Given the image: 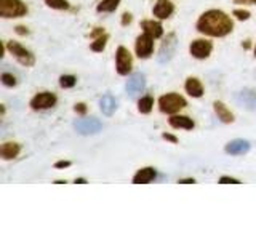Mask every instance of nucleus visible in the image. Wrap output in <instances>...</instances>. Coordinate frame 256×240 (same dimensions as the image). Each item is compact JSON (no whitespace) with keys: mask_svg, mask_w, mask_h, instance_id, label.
I'll use <instances>...</instances> for the list:
<instances>
[{"mask_svg":"<svg viewBox=\"0 0 256 240\" xmlns=\"http://www.w3.org/2000/svg\"><path fill=\"white\" fill-rule=\"evenodd\" d=\"M232 28H234V24H232L230 18L220 10L205 12L197 21V30L212 37L228 36L232 32Z\"/></svg>","mask_w":256,"mask_h":240,"instance_id":"nucleus-1","label":"nucleus"},{"mask_svg":"<svg viewBox=\"0 0 256 240\" xmlns=\"http://www.w3.org/2000/svg\"><path fill=\"white\" fill-rule=\"evenodd\" d=\"M186 104H188L186 100L176 93L164 94L162 98L158 100V108L164 114H174V112H178L180 109L186 108Z\"/></svg>","mask_w":256,"mask_h":240,"instance_id":"nucleus-2","label":"nucleus"},{"mask_svg":"<svg viewBox=\"0 0 256 240\" xmlns=\"http://www.w3.org/2000/svg\"><path fill=\"white\" fill-rule=\"evenodd\" d=\"M28 13V6L21 0H0V16L2 18H21Z\"/></svg>","mask_w":256,"mask_h":240,"instance_id":"nucleus-3","label":"nucleus"},{"mask_svg":"<svg viewBox=\"0 0 256 240\" xmlns=\"http://www.w3.org/2000/svg\"><path fill=\"white\" fill-rule=\"evenodd\" d=\"M6 48H8V52L22 64V66H34V62H36L34 54H32L29 50H26L22 45H20L18 42H8Z\"/></svg>","mask_w":256,"mask_h":240,"instance_id":"nucleus-4","label":"nucleus"},{"mask_svg":"<svg viewBox=\"0 0 256 240\" xmlns=\"http://www.w3.org/2000/svg\"><path fill=\"white\" fill-rule=\"evenodd\" d=\"M116 66L117 72L120 76H128V72L133 68V60L130 52L126 50L125 46H118L117 48V54H116Z\"/></svg>","mask_w":256,"mask_h":240,"instance_id":"nucleus-5","label":"nucleus"},{"mask_svg":"<svg viewBox=\"0 0 256 240\" xmlns=\"http://www.w3.org/2000/svg\"><path fill=\"white\" fill-rule=\"evenodd\" d=\"M176 45H178V42H176V34H173V32H172V34L166 36L165 42L162 44V46H160L158 54H157V61L160 64L170 61L173 58L174 52H176Z\"/></svg>","mask_w":256,"mask_h":240,"instance_id":"nucleus-6","label":"nucleus"},{"mask_svg":"<svg viewBox=\"0 0 256 240\" xmlns=\"http://www.w3.org/2000/svg\"><path fill=\"white\" fill-rule=\"evenodd\" d=\"M74 128L80 134H94L102 128V124L98 118H93V117L92 118H78L74 122Z\"/></svg>","mask_w":256,"mask_h":240,"instance_id":"nucleus-7","label":"nucleus"},{"mask_svg":"<svg viewBox=\"0 0 256 240\" xmlns=\"http://www.w3.org/2000/svg\"><path fill=\"white\" fill-rule=\"evenodd\" d=\"M134 50H136V54L140 56V58L146 60L152 54V50H154V37H150L149 34L144 32L142 36H140L136 38V44H134Z\"/></svg>","mask_w":256,"mask_h":240,"instance_id":"nucleus-8","label":"nucleus"},{"mask_svg":"<svg viewBox=\"0 0 256 240\" xmlns=\"http://www.w3.org/2000/svg\"><path fill=\"white\" fill-rule=\"evenodd\" d=\"M56 104V96L53 93H38L36 94L34 98L30 101V108L34 110H45V109H50Z\"/></svg>","mask_w":256,"mask_h":240,"instance_id":"nucleus-9","label":"nucleus"},{"mask_svg":"<svg viewBox=\"0 0 256 240\" xmlns=\"http://www.w3.org/2000/svg\"><path fill=\"white\" fill-rule=\"evenodd\" d=\"M190 54L194 56L197 60H205L210 56L212 50H213V45L208 42V40H196V42L190 44Z\"/></svg>","mask_w":256,"mask_h":240,"instance_id":"nucleus-10","label":"nucleus"},{"mask_svg":"<svg viewBox=\"0 0 256 240\" xmlns=\"http://www.w3.org/2000/svg\"><path fill=\"white\" fill-rule=\"evenodd\" d=\"M236 101L238 106H242L248 110H256V92L254 90H242L236 94Z\"/></svg>","mask_w":256,"mask_h":240,"instance_id":"nucleus-11","label":"nucleus"},{"mask_svg":"<svg viewBox=\"0 0 256 240\" xmlns=\"http://www.w3.org/2000/svg\"><path fill=\"white\" fill-rule=\"evenodd\" d=\"M144 86H146V78H144L142 74H133L130 78H128L126 82V93L132 96V98H134L136 94L141 93L144 90Z\"/></svg>","mask_w":256,"mask_h":240,"instance_id":"nucleus-12","label":"nucleus"},{"mask_svg":"<svg viewBox=\"0 0 256 240\" xmlns=\"http://www.w3.org/2000/svg\"><path fill=\"white\" fill-rule=\"evenodd\" d=\"M230 156H244L250 150V142L245 140H234L226 144V149H224Z\"/></svg>","mask_w":256,"mask_h":240,"instance_id":"nucleus-13","label":"nucleus"},{"mask_svg":"<svg viewBox=\"0 0 256 240\" xmlns=\"http://www.w3.org/2000/svg\"><path fill=\"white\" fill-rule=\"evenodd\" d=\"M173 10H174V6L172 2H168V0H157V4L154 6V14L160 20H166L172 16Z\"/></svg>","mask_w":256,"mask_h":240,"instance_id":"nucleus-14","label":"nucleus"},{"mask_svg":"<svg viewBox=\"0 0 256 240\" xmlns=\"http://www.w3.org/2000/svg\"><path fill=\"white\" fill-rule=\"evenodd\" d=\"M100 108H101V112L104 116H112L116 112V109H117V101L110 93H108V94H104L101 98Z\"/></svg>","mask_w":256,"mask_h":240,"instance_id":"nucleus-15","label":"nucleus"},{"mask_svg":"<svg viewBox=\"0 0 256 240\" xmlns=\"http://www.w3.org/2000/svg\"><path fill=\"white\" fill-rule=\"evenodd\" d=\"M141 28L144 29V32H146V34H149L150 37H154V38L162 37V34H164L162 24L157 22V21L146 20V21H142V22H141Z\"/></svg>","mask_w":256,"mask_h":240,"instance_id":"nucleus-16","label":"nucleus"},{"mask_svg":"<svg viewBox=\"0 0 256 240\" xmlns=\"http://www.w3.org/2000/svg\"><path fill=\"white\" fill-rule=\"evenodd\" d=\"M156 176H157V173H156L154 168L146 166V168H142V170H140L138 173L134 174L133 184H148L152 180H156Z\"/></svg>","mask_w":256,"mask_h":240,"instance_id":"nucleus-17","label":"nucleus"},{"mask_svg":"<svg viewBox=\"0 0 256 240\" xmlns=\"http://www.w3.org/2000/svg\"><path fill=\"white\" fill-rule=\"evenodd\" d=\"M213 109H214L216 116H218V118L221 120V122H224V124H232V122H234V116H232V112L226 106H224L221 101H214Z\"/></svg>","mask_w":256,"mask_h":240,"instance_id":"nucleus-18","label":"nucleus"},{"mask_svg":"<svg viewBox=\"0 0 256 240\" xmlns=\"http://www.w3.org/2000/svg\"><path fill=\"white\" fill-rule=\"evenodd\" d=\"M20 144H16V142H5L2 144V148H0V156H2L4 160H12L14 157H18L20 154Z\"/></svg>","mask_w":256,"mask_h":240,"instance_id":"nucleus-19","label":"nucleus"},{"mask_svg":"<svg viewBox=\"0 0 256 240\" xmlns=\"http://www.w3.org/2000/svg\"><path fill=\"white\" fill-rule=\"evenodd\" d=\"M186 92L192 96V98H200L204 94V86L196 77H189L186 80Z\"/></svg>","mask_w":256,"mask_h":240,"instance_id":"nucleus-20","label":"nucleus"},{"mask_svg":"<svg viewBox=\"0 0 256 240\" xmlns=\"http://www.w3.org/2000/svg\"><path fill=\"white\" fill-rule=\"evenodd\" d=\"M168 122H170V125L173 128H184V130H192V128H194L192 118H189L186 116H173Z\"/></svg>","mask_w":256,"mask_h":240,"instance_id":"nucleus-21","label":"nucleus"},{"mask_svg":"<svg viewBox=\"0 0 256 240\" xmlns=\"http://www.w3.org/2000/svg\"><path fill=\"white\" fill-rule=\"evenodd\" d=\"M118 4H120V0H101V4L98 5L96 10L100 13H110V12H116Z\"/></svg>","mask_w":256,"mask_h":240,"instance_id":"nucleus-22","label":"nucleus"},{"mask_svg":"<svg viewBox=\"0 0 256 240\" xmlns=\"http://www.w3.org/2000/svg\"><path fill=\"white\" fill-rule=\"evenodd\" d=\"M152 106H154V100H152V96H144V98L140 100L138 102V110L141 114H149L152 110Z\"/></svg>","mask_w":256,"mask_h":240,"instance_id":"nucleus-23","label":"nucleus"},{"mask_svg":"<svg viewBox=\"0 0 256 240\" xmlns=\"http://www.w3.org/2000/svg\"><path fill=\"white\" fill-rule=\"evenodd\" d=\"M108 38H109V36H108V34L100 36V37L96 38L94 42L90 45V48H92L93 52H102V50H104V46H106V44H108Z\"/></svg>","mask_w":256,"mask_h":240,"instance_id":"nucleus-24","label":"nucleus"},{"mask_svg":"<svg viewBox=\"0 0 256 240\" xmlns=\"http://www.w3.org/2000/svg\"><path fill=\"white\" fill-rule=\"evenodd\" d=\"M45 4L50 8H54V10H68L69 8L66 0H45Z\"/></svg>","mask_w":256,"mask_h":240,"instance_id":"nucleus-25","label":"nucleus"},{"mask_svg":"<svg viewBox=\"0 0 256 240\" xmlns=\"http://www.w3.org/2000/svg\"><path fill=\"white\" fill-rule=\"evenodd\" d=\"M76 82H77V78L74 76H62L60 78V85L62 88H72V86L76 85Z\"/></svg>","mask_w":256,"mask_h":240,"instance_id":"nucleus-26","label":"nucleus"},{"mask_svg":"<svg viewBox=\"0 0 256 240\" xmlns=\"http://www.w3.org/2000/svg\"><path fill=\"white\" fill-rule=\"evenodd\" d=\"M2 82H4V85L5 86H14L16 84V77L14 76H12V74H8V72H4L2 74Z\"/></svg>","mask_w":256,"mask_h":240,"instance_id":"nucleus-27","label":"nucleus"},{"mask_svg":"<svg viewBox=\"0 0 256 240\" xmlns=\"http://www.w3.org/2000/svg\"><path fill=\"white\" fill-rule=\"evenodd\" d=\"M234 16L238 21H246L248 18H250V12H246V10H234Z\"/></svg>","mask_w":256,"mask_h":240,"instance_id":"nucleus-28","label":"nucleus"},{"mask_svg":"<svg viewBox=\"0 0 256 240\" xmlns=\"http://www.w3.org/2000/svg\"><path fill=\"white\" fill-rule=\"evenodd\" d=\"M220 184H240V181L236 178H229V176H222L220 180Z\"/></svg>","mask_w":256,"mask_h":240,"instance_id":"nucleus-29","label":"nucleus"},{"mask_svg":"<svg viewBox=\"0 0 256 240\" xmlns=\"http://www.w3.org/2000/svg\"><path fill=\"white\" fill-rule=\"evenodd\" d=\"M74 110L77 112V114H85V112H86V106H85V104L84 102H80V104H77V106L74 108Z\"/></svg>","mask_w":256,"mask_h":240,"instance_id":"nucleus-30","label":"nucleus"},{"mask_svg":"<svg viewBox=\"0 0 256 240\" xmlns=\"http://www.w3.org/2000/svg\"><path fill=\"white\" fill-rule=\"evenodd\" d=\"M132 22V14L130 13H124L122 16V24L124 26H126V24H130Z\"/></svg>","mask_w":256,"mask_h":240,"instance_id":"nucleus-31","label":"nucleus"},{"mask_svg":"<svg viewBox=\"0 0 256 240\" xmlns=\"http://www.w3.org/2000/svg\"><path fill=\"white\" fill-rule=\"evenodd\" d=\"M54 166L56 168H68V166H70V162H68V160H61V162H56Z\"/></svg>","mask_w":256,"mask_h":240,"instance_id":"nucleus-32","label":"nucleus"},{"mask_svg":"<svg viewBox=\"0 0 256 240\" xmlns=\"http://www.w3.org/2000/svg\"><path fill=\"white\" fill-rule=\"evenodd\" d=\"M16 32H18L20 36H26L29 30H28L26 28H24V26H18V28H16Z\"/></svg>","mask_w":256,"mask_h":240,"instance_id":"nucleus-33","label":"nucleus"},{"mask_svg":"<svg viewBox=\"0 0 256 240\" xmlns=\"http://www.w3.org/2000/svg\"><path fill=\"white\" fill-rule=\"evenodd\" d=\"M164 140H166V141H172V142H178V140H176L173 134H168V133H164Z\"/></svg>","mask_w":256,"mask_h":240,"instance_id":"nucleus-34","label":"nucleus"},{"mask_svg":"<svg viewBox=\"0 0 256 240\" xmlns=\"http://www.w3.org/2000/svg\"><path fill=\"white\" fill-rule=\"evenodd\" d=\"M104 32H102V29L101 28H96L93 32H92V37H100V36H102Z\"/></svg>","mask_w":256,"mask_h":240,"instance_id":"nucleus-35","label":"nucleus"},{"mask_svg":"<svg viewBox=\"0 0 256 240\" xmlns=\"http://www.w3.org/2000/svg\"><path fill=\"white\" fill-rule=\"evenodd\" d=\"M236 4H253L256 5V0H234Z\"/></svg>","mask_w":256,"mask_h":240,"instance_id":"nucleus-36","label":"nucleus"},{"mask_svg":"<svg viewBox=\"0 0 256 240\" xmlns=\"http://www.w3.org/2000/svg\"><path fill=\"white\" fill-rule=\"evenodd\" d=\"M180 182H181V184H194L196 181L192 180V178H188V180H180Z\"/></svg>","mask_w":256,"mask_h":240,"instance_id":"nucleus-37","label":"nucleus"},{"mask_svg":"<svg viewBox=\"0 0 256 240\" xmlns=\"http://www.w3.org/2000/svg\"><path fill=\"white\" fill-rule=\"evenodd\" d=\"M76 182H77V184H85V182H86V180H84V178H78V180H76Z\"/></svg>","mask_w":256,"mask_h":240,"instance_id":"nucleus-38","label":"nucleus"},{"mask_svg":"<svg viewBox=\"0 0 256 240\" xmlns=\"http://www.w3.org/2000/svg\"><path fill=\"white\" fill-rule=\"evenodd\" d=\"M254 56H256V48H254Z\"/></svg>","mask_w":256,"mask_h":240,"instance_id":"nucleus-39","label":"nucleus"}]
</instances>
